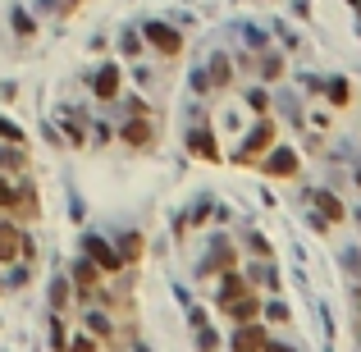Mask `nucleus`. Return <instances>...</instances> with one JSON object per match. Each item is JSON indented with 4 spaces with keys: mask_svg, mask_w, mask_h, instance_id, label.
Wrapping results in <instances>:
<instances>
[{
    "mask_svg": "<svg viewBox=\"0 0 361 352\" xmlns=\"http://www.w3.org/2000/svg\"><path fill=\"white\" fill-rule=\"evenodd\" d=\"M87 252L96 256L101 265H110V270H115V265H119V261H115V252H110V247H101V242H87Z\"/></svg>",
    "mask_w": 361,
    "mask_h": 352,
    "instance_id": "2",
    "label": "nucleus"
},
{
    "mask_svg": "<svg viewBox=\"0 0 361 352\" xmlns=\"http://www.w3.org/2000/svg\"><path fill=\"white\" fill-rule=\"evenodd\" d=\"M151 37H156V46H160V51H178V37L169 33V28H151Z\"/></svg>",
    "mask_w": 361,
    "mask_h": 352,
    "instance_id": "1",
    "label": "nucleus"
}]
</instances>
